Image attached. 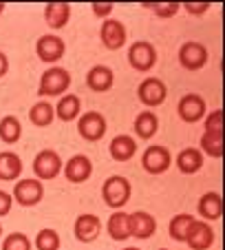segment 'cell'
I'll return each instance as SVG.
<instances>
[{
	"instance_id": "cell-1",
	"label": "cell",
	"mask_w": 225,
	"mask_h": 250,
	"mask_svg": "<svg viewBox=\"0 0 225 250\" xmlns=\"http://www.w3.org/2000/svg\"><path fill=\"white\" fill-rule=\"evenodd\" d=\"M131 195H132V186L124 175H111L102 186V199L112 210H119V208L126 206L131 202Z\"/></svg>"
},
{
	"instance_id": "cell-2",
	"label": "cell",
	"mask_w": 225,
	"mask_h": 250,
	"mask_svg": "<svg viewBox=\"0 0 225 250\" xmlns=\"http://www.w3.org/2000/svg\"><path fill=\"white\" fill-rule=\"evenodd\" d=\"M71 86V73L64 66H51L42 73L38 95L40 98H62Z\"/></svg>"
},
{
	"instance_id": "cell-3",
	"label": "cell",
	"mask_w": 225,
	"mask_h": 250,
	"mask_svg": "<svg viewBox=\"0 0 225 250\" xmlns=\"http://www.w3.org/2000/svg\"><path fill=\"white\" fill-rule=\"evenodd\" d=\"M31 168H33L36 180L49 182V180H56L57 175L62 173L64 162H62V157H60L57 151H53V148H44V151H40L36 157H33Z\"/></svg>"
},
{
	"instance_id": "cell-4",
	"label": "cell",
	"mask_w": 225,
	"mask_h": 250,
	"mask_svg": "<svg viewBox=\"0 0 225 250\" xmlns=\"http://www.w3.org/2000/svg\"><path fill=\"white\" fill-rule=\"evenodd\" d=\"M157 60H159L157 49H155V44L148 42V40H137V42H132L131 47H128V64L135 71H139V73L152 71Z\"/></svg>"
},
{
	"instance_id": "cell-5",
	"label": "cell",
	"mask_w": 225,
	"mask_h": 250,
	"mask_svg": "<svg viewBox=\"0 0 225 250\" xmlns=\"http://www.w3.org/2000/svg\"><path fill=\"white\" fill-rule=\"evenodd\" d=\"M207 60H210V53L197 40H188L179 47V64H181V69L190 71V73L201 71L207 64Z\"/></svg>"
},
{
	"instance_id": "cell-6",
	"label": "cell",
	"mask_w": 225,
	"mask_h": 250,
	"mask_svg": "<svg viewBox=\"0 0 225 250\" xmlns=\"http://www.w3.org/2000/svg\"><path fill=\"white\" fill-rule=\"evenodd\" d=\"M16 204L24 208H31V206H38L42 202L44 197V184L36 177H29V180H18L14 184V193H11Z\"/></svg>"
},
{
	"instance_id": "cell-7",
	"label": "cell",
	"mask_w": 225,
	"mask_h": 250,
	"mask_svg": "<svg viewBox=\"0 0 225 250\" xmlns=\"http://www.w3.org/2000/svg\"><path fill=\"white\" fill-rule=\"evenodd\" d=\"M137 98H139V102L144 104V106L157 109V106H161V104L166 102L168 89H166L161 78H146V80H141V84L137 86Z\"/></svg>"
},
{
	"instance_id": "cell-8",
	"label": "cell",
	"mask_w": 225,
	"mask_h": 250,
	"mask_svg": "<svg viewBox=\"0 0 225 250\" xmlns=\"http://www.w3.org/2000/svg\"><path fill=\"white\" fill-rule=\"evenodd\" d=\"M106 118L97 111H86L77 118V133L86 142H99L106 135Z\"/></svg>"
},
{
	"instance_id": "cell-9",
	"label": "cell",
	"mask_w": 225,
	"mask_h": 250,
	"mask_svg": "<svg viewBox=\"0 0 225 250\" xmlns=\"http://www.w3.org/2000/svg\"><path fill=\"white\" fill-rule=\"evenodd\" d=\"M170 164H172V155L161 144L148 146L144 151V155H141V166H144V170L148 175H164L170 168Z\"/></svg>"
},
{
	"instance_id": "cell-10",
	"label": "cell",
	"mask_w": 225,
	"mask_h": 250,
	"mask_svg": "<svg viewBox=\"0 0 225 250\" xmlns=\"http://www.w3.org/2000/svg\"><path fill=\"white\" fill-rule=\"evenodd\" d=\"M126 27H124L122 20L115 18H106L102 20V29H99V40L102 44L108 49V51H119V49L126 44Z\"/></svg>"
},
{
	"instance_id": "cell-11",
	"label": "cell",
	"mask_w": 225,
	"mask_h": 250,
	"mask_svg": "<svg viewBox=\"0 0 225 250\" xmlns=\"http://www.w3.org/2000/svg\"><path fill=\"white\" fill-rule=\"evenodd\" d=\"M206 111H207V104L199 93L183 95V98L179 100V104H177V113L186 124L201 122V120L206 118Z\"/></svg>"
},
{
	"instance_id": "cell-12",
	"label": "cell",
	"mask_w": 225,
	"mask_h": 250,
	"mask_svg": "<svg viewBox=\"0 0 225 250\" xmlns=\"http://www.w3.org/2000/svg\"><path fill=\"white\" fill-rule=\"evenodd\" d=\"M216 235L214 228L210 226V222H203V219H194L192 226L188 228L186 232V244L192 250H210L212 244H214Z\"/></svg>"
},
{
	"instance_id": "cell-13",
	"label": "cell",
	"mask_w": 225,
	"mask_h": 250,
	"mask_svg": "<svg viewBox=\"0 0 225 250\" xmlns=\"http://www.w3.org/2000/svg\"><path fill=\"white\" fill-rule=\"evenodd\" d=\"M36 53L42 62H47V64H56L60 58H64L66 44L60 36H56V33H47V36H42V38H38Z\"/></svg>"
},
{
	"instance_id": "cell-14",
	"label": "cell",
	"mask_w": 225,
	"mask_h": 250,
	"mask_svg": "<svg viewBox=\"0 0 225 250\" xmlns=\"http://www.w3.org/2000/svg\"><path fill=\"white\" fill-rule=\"evenodd\" d=\"M62 170H64L66 182H71V184H84V182H89L91 175H93V162L86 155L77 153V155H73L66 162Z\"/></svg>"
},
{
	"instance_id": "cell-15",
	"label": "cell",
	"mask_w": 225,
	"mask_h": 250,
	"mask_svg": "<svg viewBox=\"0 0 225 250\" xmlns=\"http://www.w3.org/2000/svg\"><path fill=\"white\" fill-rule=\"evenodd\" d=\"M99 232H102V219H99L97 215H91V212L80 215L73 224V235H75V239L82 241V244L95 241L99 237Z\"/></svg>"
},
{
	"instance_id": "cell-16",
	"label": "cell",
	"mask_w": 225,
	"mask_h": 250,
	"mask_svg": "<svg viewBox=\"0 0 225 250\" xmlns=\"http://www.w3.org/2000/svg\"><path fill=\"white\" fill-rule=\"evenodd\" d=\"M128 232L135 239H150L157 232V219L146 210H137L128 215Z\"/></svg>"
},
{
	"instance_id": "cell-17",
	"label": "cell",
	"mask_w": 225,
	"mask_h": 250,
	"mask_svg": "<svg viewBox=\"0 0 225 250\" xmlns=\"http://www.w3.org/2000/svg\"><path fill=\"white\" fill-rule=\"evenodd\" d=\"M112 84H115V73L106 64H95L86 73V86L93 93H106L112 89Z\"/></svg>"
},
{
	"instance_id": "cell-18",
	"label": "cell",
	"mask_w": 225,
	"mask_h": 250,
	"mask_svg": "<svg viewBox=\"0 0 225 250\" xmlns=\"http://www.w3.org/2000/svg\"><path fill=\"white\" fill-rule=\"evenodd\" d=\"M172 162L177 164L179 173L194 175V173H199V170L203 168V164H206V157H203V153L199 151V148L188 146V148H183V151L179 153V155L174 157Z\"/></svg>"
},
{
	"instance_id": "cell-19",
	"label": "cell",
	"mask_w": 225,
	"mask_h": 250,
	"mask_svg": "<svg viewBox=\"0 0 225 250\" xmlns=\"http://www.w3.org/2000/svg\"><path fill=\"white\" fill-rule=\"evenodd\" d=\"M197 210L203 217V222H216L223 215V197L216 190H210V193L201 195V199L197 204Z\"/></svg>"
},
{
	"instance_id": "cell-20",
	"label": "cell",
	"mask_w": 225,
	"mask_h": 250,
	"mask_svg": "<svg viewBox=\"0 0 225 250\" xmlns=\"http://www.w3.org/2000/svg\"><path fill=\"white\" fill-rule=\"evenodd\" d=\"M108 153L115 162H128L137 153V142L131 135H115L108 144Z\"/></svg>"
},
{
	"instance_id": "cell-21",
	"label": "cell",
	"mask_w": 225,
	"mask_h": 250,
	"mask_svg": "<svg viewBox=\"0 0 225 250\" xmlns=\"http://www.w3.org/2000/svg\"><path fill=\"white\" fill-rule=\"evenodd\" d=\"M24 166L20 155L11 151H2L0 153V182H18L22 175Z\"/></svg>"
},
{
	"instance_id": "cell-22",
	"label": "cell",
	"mask_w": 225,
	"mask_h": 250,
	"mask_svg": "<svg viewBox=\"0 0 225 250\" xmlns=\"http://www.w3.org/2000/svg\"><path fill=\"white\" fill-rule=\"evenodd\" d=\"M53 109H56L57 120H62V122H73V120H77L82 115V100L75 93H64L60 98V102H57V106H53Z\"/></svg>"
},
{
	"instance_id": "cell-23",
	"label": "cell",
	"mask_w": 225,
	"mask_h": 250,
	"mask_svg": "<svg viewBox=\"0 0 225 250\" xmlns=\"http://www.w3.org/2000/svg\"><path fill=\"white\" fill-rule=\"evenodd\" d=\"M132 131L139 140H152L159 131V118L155 115V111H141L135 118V124H132Z\"/></svg>"
},
{
	"instance_id": "cell-24",
	"label": "cell",
	"mask_w": 225,
	"mask_h": 250,
	"mask_svg": "<svg viewBox=\"0 0 225 250\" xmlns=\"http://www.w3.org/2000/svg\"><path fill=\"white\" fill-rule=\"evenodd\" d=\"M71 18V5L69 2H51V5L44 7V22L57 31V29H64L69 24Z\"/></svg>"
},
{
	"instance_id": "cell-25",
	"label": "cell",
	"mask_w": 225,
	"mask_h": 250,
	"mask_svg": "<svg viewBox=\"0 0 225 250\" xmlns=\"http://www.w3.org/2000/svg\"><path fill=\"white\" fill-rule=\"evenodd\" d=\"M106 232L111 235L112 241H126L131 237V232H128V212H122V210L112 212L106 224Z\"/></svg>"
},
{
	"instance_id": "cell-26",
	"label": "cell",
	"mask_w": 225,
	"mask_h": 250,
	"mask_svg": "<svg viewBox=\"0 0 225 250\" xmlns=\"http://www.w3.org/2000/svg\"><path fill=\"white\" fill-rule=\"evenodd\" d=\"M29 120H31L33 126L44 128L56 120V109H53L47 100H40V102H36L31 109H29Z\"/></svg>"
},
{
	"instance_id": "cell-27",
	"label": "cell",
	"mask_w": 225,
	"mask_h": 250,
	"mask_svg": "<svg viewBox=\"0 0 225 250\" xmlns=\"http://www.w3.org/2000/svg\"><path fill=\"white\" fill-rule=\"evenodd\" d=\"M22 137V124L16 115H5L0 120V140L5 144H16Z\"/></svg>"
},
{
	"instance_id": "cell-28",
	"label": "cell",
	"mask_w": 225,
	"mask_h": 250,
	"mask_svg": "<svg viewBox=\"0 0 225 250\" xmlns=\"http://www.w3.org/2000/svg\"><path fill=\"white\" fill-rule=\"evenodd\" d=\"M203 157H223V133H203L201 135V148Z\"/></svg>"
},
{
	"instance_id": "cell-29",
	"label": "cell",
	"mask_w": 225,
	"mask_h": 250,
	"mask_svg": "<svg viewBox=\"0 0 225 250\" xmlns=\"http://www.w3.org/2000/svg\"><path fill=\"white\" fill-rule=\"evenodd\" d=\"M194 219H197V217H194V215H188V212L174 215V217L170 219V224H168V235L172 237L174 241H183V239H186L188 228L192 226Z\"/></svg>"
},
{
	"instance_id": "cell-30",
	"label": "cell",
	"mask_w": 225,
	"mask_h": 250,
	"mask_svg": "<svg viewBox=\"0 0 225 250\" xmlns=\"http://www.w3.org/2000/svg\"><path fill=\"white\" fill-rule=\"evenodd\" d=\"M33 246H36V250H60L62 239L53 228H42L33 239Z\"/></svg>"
},
{
	"instance_id": "cell-31",
	"label": "cell",
	"mask_w": 225,
	"mask_h": 250,
	"mask_svg": "<svg viewBox=\"0 0 225 250\" xmlns=\"http://www.w3.org/2000/svg\"><path fill=\"white\" fill-rule=\"evenodd\" d=\"M146 9H150L157 18H172L181 11V2H144Z\"/></svg>"
},
{
	"instance_id": "cell-32",
	"label": "cell",
	"mask_w": 225,
	"mask_h": 250,
	"mask_svg": "<svg viewBox=\"0 0 225 250\" xmlns=\"http://www.w3.org/2000/svg\"><path fill=\"white\" fill-rule=\"evenodd\" d=\"M31 248H33V241L24 232H11L2 241V250H31Z\"/></svg>"
},
{
	"instance_id": "cell-33",
	"label": "cell",
	"mask_w": 225,
	"mask_h": 250,
	"mask_svg": "<svg viewBox=\"0 0 225 250\" xmlns=\"http://www.w3.org/2000/svg\"><path fill=\"white\" fill-rule=\"evenodd\" d=\"M206 131L203 133H223V111L214 109L212 113H206Z\"/></svg>"
},
{
	"instance_id": "cell-34",
	"label": "cell",
	"mask_w": 225,
	"mask_h": 250,
	"mask_svg": "<svg viewBox=\"0 0 225 250\" xmlns=\"http://www.w3.org/2000/svg\"><path fill=\"white\" fill-rule=\"evenodd\" d=\"M210 2H183L181 9H186L190 16H203L206 11H210Z\"/></svg>"
},
{
	"instance_id": "cell-35",
	"label": "cell",
	"mask_w": 225,
	"mask_h": 250,
	"mask_svg": "<svg viewBox=\"0 0 225 250\" xmlns=\"http://www.w3.org/2000/svg\"><path fill=\"white\" fill-rule=\"evenodd\" d=\"M112 9H115V7H112L111 2H106V5H102V2H93V5H91V11H93V14L97 16V18H102V20L111 18Z\"/></svg>"
},
{
	"instance_id": "cell-36",
	"label": "cell",
	"mask_w": 225,
	"mask_h": 250,
	"mask_svg": "<svg viewBox=\"0 0 225 250\" xmlns=\"http://www.w3.org/2000/svg\"><path fill=\"white\" fill-rule=\"evenodd\" d=\"M11 206H14V197H11V193H7V190H0V217L9 215Z\"/></svg>"
},
{
	"instance_id": "cell-37",
	"label": "cell",
	"mask_w": 225,
	"mask_h": 250,
	"mask_svg": "<svg viewBox=\"0 0 225 250\" xmlns=\"http://www.w3.org/2000/svg\"><path fill=\"white\" fill-rule=\"evenodd\" d=\"M7 71H9V58L0 51V78L7 76Z\"/></svg>"
},
{
	"instance_id": "cell-38",
	"label": "cell",
	"mask_w": 225,
	"mask_h": 250,
	"mask_svg": "<svg viewBox=\"0 0 225 250\" xmlns=\"http://www.w3.org/2000/svg\"><path fill=\"white\" fill-rule=\"evenodd\" d=\"M5 14V2H0V16Z\"/></svg>"
},
{
	"instance_id": "cell-39",
	"label": "cell",
	"mask_w": 225,
	"mask_h": 250,
	"mask_svg": "<svg viewBox=\"0 0 225 250\" xmlns=\"http://www.w3.org/2000/svg\"><path fill=\"white\" fill-rule=\"evenodd\" d=\"M122 250H141V248H135V246H126V248H122Z\"/></svg>"
},
{
	"instance_id": "cell-40",
	"label": "cell",
	"mask_w": 225,
	"mask_h": 250,
	"mask_svg": "<svg viewBox=\"0 0 225 250\" xmlns=\"http://www.w3.org/2000/svg\"><path fill=\"white\" fill-rule=\"evenodd\" d=\"M0 237H2V224H0Z\"/></svg>"
},
{
	"instance_id": "cell-41",
	"label": "cell",
	"mask_w": 225,
	"mask_h": 250,
	"mask_svg": "<svg viewBox=\"0 0 225 250\" xmlns=\"http://www.w3.org/2000/svg\"><path fill=\"white\" fill-rule=\"evenodd\" d=\"M159 250H168V248H159Z\"/></svg>"
}]
</instances>
